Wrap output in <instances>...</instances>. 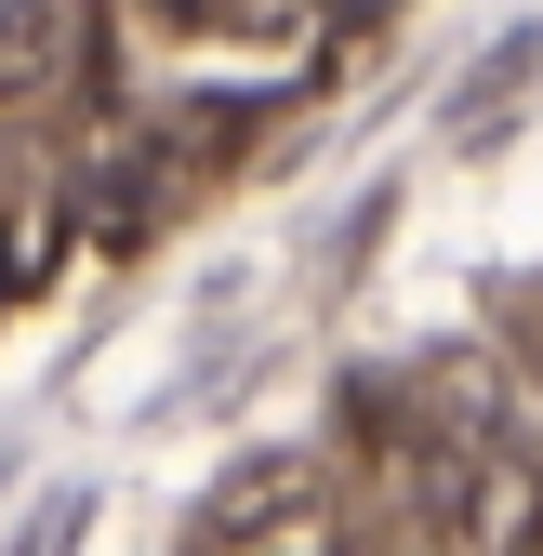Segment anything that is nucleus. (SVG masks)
Wrapping results in <instances>:
<instances>
[{"label":"nucleus","instance_id":"obj_1","mask_svg":"<svg viewBox=\"0 0 543 556\" xmlns=\"http://www.w3.org/2000/svg\"><path fill=\"white\" fill-rule=\"evenodd\" d=\"M425 556H543V438L504 371H438L397 410Z\"/></svg>","mask_w":543,"mask_h":556}]
</instances>
